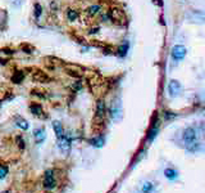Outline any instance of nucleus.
Listing matches in <instances>:
<instances>
[{"mask_svg":"<svg viewBox=\"0 0 205 193\" xmlns=\"http://www.w3.org/2000/svg\"><path fill=\"white\" fill-rule=\"evenodd\" d=\"M105 112H107V107H105L104 99H99L97 103H96V117L103 119V117L105 116Z\"/></svg>","mask_w":205,"mask_h":193,"instance_id":"obj_8","label":"nucleus"},{"mask_svg":"<svg viewBox=\"0 0 205 193\" xmlns=\"http://www.w3.org/2000/svg\"><path fill=\"white\" fill-rule=\"evenodd\" d=\"M100 10H101L100 5H91V7L87 8V10H86V12H87V14L90 17H95L96 14L100 13Z\"/></svg>","mask_w":205,"mask_h":193,"instance_id":"obj_15","label":"nucleus"},{"mask_svg":"<svg viewBox=\"0 0 205 193\" xmlns=\"http://www.w3.org/2000/svg\"><path fill=\"white\" fill-rule=\"evenodd\" d=\"M34 80H35V81H37V83H44V84H46V83L49 81V77L46 76L44 72H36V73L34 75Z\"/></svg>","mask_w":205,"mask_h":193,"instance_id":"obj_13","label":"nucleus"},{"mask_svg":"<svg viewBox=\"0 0 205 193\" xmlns=\"http://www.w3.org/2000/svg\"><path fill=\"white\" fill-rule=\"evenodd\" d=\"M186 54H187V49H186L183 45H175L172 48V58H173V61H176V62L182 61L186 57Z\"/></svg>","mask_w":205,"mask_h":193,"instance_id":"obj_1","label":"nucleus"},{"mask_svg":"<svg viewBox=\"0 0 205 193\" xmlns=\"http://www.w3.org/2000/svg\"><path fill=\"white\" fill-rule=\"evenodd\" d=\"M23 80V72L22 71H16L14 75L12 76V81L16 83V84H19Z\"/></svg>","mask_w":205,"mask_h":193,"instance_id":"obj_17","label":"nucleus"},{"mask_svg":"<svg viewBox=\"0 0 205 193\" xmlns=\"http://www.w3.org/2000/svg\"><path fill=\"white\" fill-rule=\"evenodd\" d=\"M41 13H42L41 5H40V4H35V17H36V18H40Z\"/></svg>","mask_w":205,"mask_h":193,"instance_id":"obj_22","label":"nucleus"},{"mask_svg":"<svg viewBox=\"0 0 205 193\" xmlns=\"http://www.w3.org/2000/svg\"><path fill=\"white\" fill-rule=\"evenodd\" d=\"M154 188H155V184L150 182V180H147V182H145L141 185V193H151Z\"/></svg>","mask_w":205,"mask_h":193,"instance_id":"obj_11","label":"nucleus"},{"mask_svg":"<svg viewBox=\"0 0 205 193\" xmlns=\"http://www.w3.org/2000/svg\"><path fill=\"white\" fill-rule=\"evenodd\" d=\"M34 138H35V142L37 143V144L42 143V142L45 140V138H46V132H45V129H44V128L36 129L35 132H34Z\"/></svg>","mask_w":205,"mask_h":193,"instance_id":"obj_7","label":"nucleus"},{"mask_svg":"<svg viewBox=\"0 0 205 193\" xmlns=\"http://www.w3.org/2000/svg\"><path fill=\"white\" fill-rule=\"evenodd\" d=\"M110 117L111 120H119L122 117V107H121V103L119 101H117L114 103H111V107H110Z\"/></svg>","mask_w":205,"mask_h":193,"instance_id":"obj_5","label":"nucleus"},{"mask_svg":"<svg viewBox=\"0 0 205 193\" xmlns=\"http://www.w3.org/2000/svg\"><path fill=\"white\" fill-rule=\"evenodd\" d=\"M99 31V28H94V30H91V34H96Z\"/></svg>","mask_w":205,"mask_h":193,"instance_id":"obj_27","label":"nucleus"},{"mask_svg":"<svg viewBox=\"0 0 205 193\" xmlns=\"http://www.w3.org/2000/svg\"><path fill=\"white\" fill-rule=\"evenodd\" d=\"M12 3L14 4V7H19V5H21V0H12Z\"/></svg>","mask_w":205,"mask_h":193,"instance_id":"obj_25","label":"nucleus"},{"mask_svg":"<svg viewBox=\"0 0 205 193\" xmlns=\"http://www.w3.org/2000/svg\"><path fill=\"white\" fill-rule=\"evenodd\" d=\"M58 148L60 149V152L63 153H68L71 149V139H69V135H63L60 136V138H58Z\"/></svg>","mask_w":205,"mask_h":193,"instance_id":"obj_4","label":"nucleus"},{"mask_svg":"<svg viewBox=\"0 0 205 193\" xmlns=\"http://www.w3.org/2000/svg\"><path fill=\"white\" fill-rule=\"evenodd\" d=\"M67 18L69 21H76L77 18H78V13L74 9H69V10L67 12Z\"/></svg>","mask_w":205,"mask_h":193,"instance_id":"obj_19","label":"nucleus"},{"mask_svg":"<svg viewBox=\"0 0 205 193\" xmlns=\"http://www.w3.org/2000/svg\"><path fill=\"white\" fill-rule=\"evenodd\" d=\"M186 147H187V149H189L190 152H197V151H200V148H201V144H200V143H199V142L196 140V142L189 143V144L186 146Z\"/></svg>","mask_w":205,"mask_h":193,"instance_id":"obj_16","label":"nucleus"},{"mask_svg":"<svg viewBox=\"0 0 205 193\" xmlns=\"http://www.w3.org/2000/svg\"><path fill=\"white\" fill-rule=\"evenodd\" d=\"M181 90H182V86L177 80H172V81L168 84V93H169L171 97H178Z\"/></svg>","mask_w":205,"mask_h":193,"instance_id":"obj_6","label":"nucleus"},{"mask_svg":"<svg viewBox=\"0 0 205 193\" xmlns=\"http://www.w3.org/2000/svg\"><path fill=\"white\" fill-rule=\"evenodd\" d=\"M7 174H8V169H7V167H2V169H0V179H4Z\"/></svg>","mask_w":205,"mask_h":193,"instance_id":"obj_23","label":"nucleus"},{"mask_svg":"<svg viewBox=\"0 0 205 193\" xmlns=\"http://www.w3.org/2000/svg\"><path fill=\"white\" fill-rule=\"evenodd\" d=\"M182 139L187 143H192V142H196L197 140V132H196V129L194 128H186L183 130V134H182Z\"/></svg>","mask_w":205,"mask_h":193,"instance_id":"obj_2","label":"nucleus"},{"mask_svg":"<svg viewBox=\"0 0 205 193\" xmlns=\"http://www.w3.org/2000/svg\"><path fill=\"white\" fill-rule=\"evenodd\" d=\"M14 124L17 125V128H19L21 130H27L28 129V122H27V120H24L22 116H16L14 117Z\"/></svg>","mask_w":205,"mask_h":193,"instance_id":"obj_9","label":"nucleus"},{"mask_svg":"<svg viewBox=\"0 0 205 193\" xmlns=\"http://www.w3.org/2000/svg\"><path fill=\"white\" fill-rule=\"evenodd\" d=\"M53 129L55 132V135H57V138H60V136L64 135V129H63V125H62V122L59 121H54L53 122Z\"/></svg>","mask_w":205,"mask_h":193,"instance_id":"obj_10","label":"nucleus"},{"mask_svg":"<svg viewBox=\"0 0 205 193\" xmlns=\"http://www.w3.org/2000/svg\"><path fill=\"white\" fill-rule=\"evenodd\" d=\"M164 175L169 180H175V179L178 178V171L175 170V169H165L164 170Z\"/></svg>","mask_w":205,"mask_h":193,"instance_id":"obj_14","label":"nucleus"},{"mask_svg":"<svg viewBox=\"0 0 205 193\" xmlns=\"http://www.w3.org/2000/svg\"><path fill=\"white\" fill-rule=\"evenodd\" d=\"M157 133H158V124L155 122V126L153 125V128L150 129V132H149V135H147V139L149 140H153L155 136H157Z\"/></svg>","mask_w":205,"mask_h":193,"instance_id":"obj_18","label":"nucleus"},{"mask_svg":"<svg viewBox=\"0 0 205 193\" xmlns=\"http://www.w3.org/2000/svg\"><path fill=\"white\" fill-rule=\"evenodd\" d=\"M91 143L94 144L95 147H101L104 144V139H103V136H97V138H94L91 140Z\"/></svg>","mask_w":205,"mask_h":193,"instance_id":"obj_20","label":"nucleus"},{"mask_svg":"<svg viewBox=\"0 0 205 193\" xmlns=\"http://www.w3.org/2000/svg\"><path fill=\"white\" fill-rule=\"evenodd\" d=\"M28 109L32 112V113L35 115V116H39V117H41L42 116V113H44V111H42V107L40 104H31L30 107H28Z\"/></svg>","mask_w":205,"mask_h":193,"instance_id":"obj_12","label":"nucleus"},{"mask_svg":"<svg viewBox=\"0 0 205 193\" xmlns=\"http://www.w3.org/2000/svg\"><path fill=\"white\" fill-rule=\"evenodd\" d=\"M44 187L46 189H54L57 187V182L54 178V171L53 170H46L45 176H44Z\"/></svg>","mask_w":205,"mask_h":193,"instance_id":"obj_3","label":"nucleus"},{"mask_svg":"<svg viewBox=\"0 0 205 193\" xmlns=\"http://www.w3.org/2000/svg\"><path fill=\"white\" fill-rule=\"evenodd\" d=\"M176 113H173V112H165V117L167 119H169V117H175Z\"/></svg>","mask_w":205,"mask_h":193,"instance_id":"obj_24","label":"nucleus"},{"mask_svg":"<svg viewBox=\"0 0 205 193\" xmlns=\"http://www.w3.org/2000/svg\"><path fill=\"white\" fill-rule=\"evenodd\" d=\"M127 48H128V44L126 45V48H125V49H123V50H126V49H127ZM119 54H121V55H122V54H123V55H125L126 53H125V52H122V49H121V50H119Z\"/></svg>","mask_w":205,"mask_h":193,"instance_id":"obj_26","label":"nucleus"},{"mask_svg":"<svg viewBox=\"0 0 205 193\" xmlns=\"http://www.w3.org/2000/svg\"><path fill=\"white\" fill-rule=\"evenodd\" d=\"M16 142H17V146H18V148H21V149H24V140H23V138L21 135H18L17 138H16Z\"/></svg>","mask_w":205,"mask_h":193,"instance_id":"obj_21","label":"nucleus"}]
</instances>
